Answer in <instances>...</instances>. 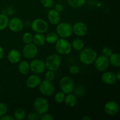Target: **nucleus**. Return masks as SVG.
Listing matches in <instances>:
<instances>
[{"mask_svg": "<svg viewBox=\"0 0 120 120\" xmlns=\"http://www.w3.org/2000/svg\"><path fill=\"white\" fill-rule=\"evenodd\" d=\"M79 57L80 60L83 64L90 65L94 63L97 57V53L96 50L92 48H87L80 50Z\"/></svg>", "mask_w": 120, "mask_h": 120, "instance_id": "f257e3e1", "label": "nucleus"}, {"mask_svg": "<svg viewBox=\"0 0 120 120\" xmlns=\"http://www.w3.org/2000/svg\"><path fill=\"white\" fill-rule=\"evenodd\" d=\"M71 45L65 38H59L55 43V49L60 55H68L71 51Z\"/></svg>", "mask_w": 120, "mask_h": 120, "instance_id": "f03ea898", "label": "nucleus"}, {"mask_svg": "<svg viewBox=\"0 0 120 120\" xmlns=\"http://www.w3.org/2000/svg\"><path fill=\"white\" fill-rule=\"evenodd\" d=\"M56 31V34L60 38L66 39L72 35V26L68 22H59L57 24Z\"/></svg>", "mask_w": 120, "mask_h": 120, "instance_id": "7ed1b4c3", "label": "nucleus"}, {"mask_svg": "<svg viewBox=\"0 0 120 120\" xmlns=\"http://www.w3.org/2000/svg\"><path fill=\"white\" fill-rule=\"evenodd\" d=\"M61 57L57 54H52L46 58L45 61L46 69L48 70L51 71H56L60 66Z\"/></svg>", "mask_w": 120, "mask_h": 120, "instance_id": "20e7f679", "label": "nucleus"}, {"mask_svg": "<svg viewBox=\"0 0 120 120\" xmlns=\"http://www.w3.org/2000/svg\"><path fill=\"white\" fill-rule=\"evenodd\" d=\"M34 108L35 112L41 116L49 110V104L43 97H38L34 102Z\"/></svg>", "mask_w": 120, "mask_h": 120, "instance_id": "39448f33", "label": "nucleus"}, {"mask_svg": "<svg viewBox=\"0 0 120 120\" xmlns=\"http://www.w3.org/2000/svg\"><path fill=\"white\" fill-rule=\"evenodd\" d=\"M59 86L61 91L65 94L71 93L75 89V84L72 79L69 76H64L60 80Z\"/></svg>", "mask_w": 120, "mask_h": 120, "instance_id": "423d86ee", "label": "nucleus"}, {"mask_svg": "<svg viewBox=\"0 0 120 120\" xmlns=\"http://www.w3.org/2000/svg\"><path fill=\"white\" fill-rule=\"evenodd\" d=\"M49 25L48 22L43 19H35L32 22L31 28L35 32L43 34L48 30Z\"/></svg>", "mask_w": 120, "mask_h": 120, "instance_id": "0eeeda50", "label": "nucleus"}, {"mask_svg": "<svg viewBox=\"0 0 120 120\" xmlns=\"http://www.w3.org/2000/svg\"><path fill=\"white\" fill-rule=\"evenodd\" d=\"M39 90L42 94L46 96H50L55 93V87L50 81H42L39 85Z\"/></svg>", "mask_w": 120, "mask_h": 120, "instance_id": "6e6552de", "label": "nucleus"}, {"mask_svg": "<svg viewBox=\"0 0 120 120\" xmlns=\"http://www.w3.org/2000/svg\"><path fill=\"white\" fill-rule=\"evenodd\" d=\"M94 63L96 69L100 71L106 70L110 65L109 57L103 55H101L96 57Z\"/></svg>", "mask_w": 120, "mask_h": 120, "instance_id": "1a4fd4ad", "label": "nucleus"}, {"mask_svg": "<svg viewBox=\"0 0 120 120\" xmlns=\"http://www.w3.org/2000/svg\"><path fill=\"white\" fill-rule=\"evenodd\" d=\"M30 70L36 75L43 73L46 69L45 63L41 59H34L30 62Z\"/></svg>", "mask_w": 120, "mask_h": 120, "instance_id": "9d476101", "label": "nucleus"}, {"mask_svg": "<svg viewBox=\"0 0 120 120\" xmlns=\"http://www.w3.org/2000/svg\"><path fill=\"white\" fill-rule=\"evenodd\" d=\"M38 52V46L34 43H30L26 44L22 50V53L24 57L26 59H33L35 57Z\"/></svg>", "mask_w": 120, "mask_h": 120, "instance_id": "9b49d317", "label": "nucleus"}, {"mask_svg": "<svg viewBox=\"0 0 120 120\" xmlns=\"http://www.w3.org/2000/svg\"><path fill=\"white\" fill-rule=\"evenodd\" d=\"M104 111L107 114L110 116H116L118 112L120 107L118 103L113 100L109 101L104 105Z\"/></svg>", "mask_w": 120, "mask_h": 120, "instance_id": "f8f14e48", "label": "nucleus"}, {"mask_svg": "<svg viewBox=\"0 0 120 120\" xmlns=\"http://www.w3.org/2000/svg\"><path fill=\"white\" fill-rule=\"evenodd\" d=\"M8 26L14 32H19L23 29V23L22 20L17 17H14L9 20Z\"/></svg>", "mask_w": 120, "mask_h": 120, "instance_id": "ddd939ff", "label": "nucleus"}, {"mask_svg": "<svg viewBox=\"0 0 120 120\" xmlns=\"http://www.w3.org/2000/svg\"><path fill=\"white\" fill-rule=\"evenodd\" d=\"M73 33L76 36L82 37L87 34V26L84 23L82 22H77L74 24L72 26Z\"/></svg>", "mask_w": 120, "mask_h": 120, "instance_id": "4468645a", "label": "nucleus"}, {"mask_svg": "<svg viewBox=\"0 0 120 120\" xmlns=\"http://www.w3.org/2000/svg\"><path fill=\"white\" fill-rule=\"evenodd\" d=\"M101 80L104 84L107 85H113L117 82L116 73L112 71L104 72L101 76Z\"/></svg>", "mask_w": 120, "mask_h": 120, "instance_id": "2eb2a0df", "label": "nucleus"}, {"mask_svg": "<svg viewBox=\"0 0 120 120\" xmlns=\"http://www.w3.org/2000/svg\"><path fill=\"white\" fill-rule=\"evenodd\" d=\"M48 19L49 22L51 24L54 25L58 24L61 19L60 13L55 9H50L48 13Z\"/></svg>", "mask_w": 120, "mask_h": 120, "instance_id": "dca6fc26", "label": "nucleus"}, {"mask_svg": "<svg viewBox=\"0 0 120 120\" xmlns=\"http://www.w3.org/2000/svg\"><path fill=\"white\" fill-rule=\"evenodd\" d=\"M41 82H42V80L41 77L38 75L35 74V75H31L27 79L26 84L28 87L33 89V88L39 86Z\"/></svg>", "mask_w": 120, "mask_h": 120, "instance_id": "f3484780", "label": "nucleus"}, {"mask_svg": "<svg viewBox=\"0 0 120 120\" xmlns=\"http://www.w3.org/2000/svg\"><path fill=\"white\" fill-rule=\"evenodd\" d=\"M8 59L10 63L13 64L18 63L21 59V53L16 49L11 50L8 54Z\"/></svg>", "mask_w": 120, "mask_h": 120, "instance_id": "a211bd4d", "label": "nucleus"}, {"mask_svg": "<svg viewBox=\"0 0 120 120\" xmlns=\"http://www.w3.org/2000/svg\"><path fill=\"white\" fill-rule=\"evenodd\" d=\"M64 102L68 107H74L77 103V98L73 94H68V95L65 96Z\"/></svg>", "mask_w": 120, "mask_h": 120, "instance_id": "6ab92c4d", "label": "nucleus"}, {"mask_svg": "<svg viewBox=\"0 0 120 120\" xmlns=\"http://www.w3.org/2000/svg\"><path fill=\"white\" fill-rule=\"evenodd\" d=\"M32 42L36 46H42L46 43L45 36L43 34L36 33L34 36H33Z\"/></svg>", "mask_w": 120, "mask_h": 120, "instance_id": "aec40b11", "label": "nucleus"}, {"mask_svg": "<svg viewBox=\"0 0 120 120\" xmlns=\"http://www.w3.org/2000/svg\"><path fill=\"white\" fill-rule=\"evenodd\" d=\"M110 64L116 68L120 66V55L118 53H112L109 57Z\"/></svg>", "mask_w": 120, "mask_h": 120, "instance_id": "412c9836", "label": "nucleus"}, {"mask_svg": "<svg viewBox=\"0 0 120 120\" xmlns=\"http://www.w3.org/2000/svg\"><path fill=\"white\" fill-rule=\"evenodd\" d=\"M18 70L22 75H27L30 71V65L29 63L25 60L20 62L18 65Z\"/></svg>", "mask_w": 120, "mask_h": 120, "instance_id": "4be33fe9", "label": "nucleus"}, {"mask_svg": "<svg viewBox=\"0 0 120 120\" xmlns=\"http://www.w3.org/2000/svg\"><path fill=\"white\" fill-rule=\"evenodd\" d=\"M86 0H67L68 4L73 8H79L83 7Z\"/></svg>", "mask_w": 120, "mask_h": 120, "instance_id": "5701e85b", "label": "nucleus"}, {"mask_svg": "<svg viewBox=\"0 0 120 120\" xmlns=\"http://www.w3.org/2000/svg\"><path fill=\"white\" fill-rule=\"evenodd\" d=\"M71 45V48H73L74 50H76V51H80L82 49H83L84 48V42L82 39L79 38L75 39L72 42V44Z\"/></svg>", "mask_w": 120, "mask_h": 120, "instance_id": "b1692460", "label": "nucleus"}, {"mask_svg": "<svg viewBox=\"0 0 120 120\" xmlns=\"http://www.w3.org/2000/svg\"><path fill=\"white\" fill-rule=\"evenodd\" d=\"M59 36L56 33L50 32L47 34L45 36L46 42L49 44H54L59 39Z\"/></svg>", "mask_w": 120, "mask_h": 120, "instance_id": "393cba45", "label": "nucleus"}, {"mask_svg": "<svg viewBox=\"0 0 120 120\" xmlns=\"http://www.w3.org/2000/svg\"><path fill=\"white\" fill-rule=\"evenodd\" d=\"M26 112L23 109H19L15 110L14 114V120H23L25 118Z\"/></svg>", "mask_w": 120, "mask_h": 120, "instance_id": "a878e982", "label": "nucleus"}, {"mask_svg": "<svg viewBox=\"0 0 120 120\" xmlns=\"http://www.w3.org/2000/svg\"><path fill=\"white\" fill-rule=\"evenodd\" d=\"M9 19L5 14H0V30H4L8 26Z\"/></svg>", "mask_w": 120, "mask_h": 120, "instance_id": "bb28decb", "label": "nucleus"}, {"mask_svg": "<svg viewBox=\"0 0 120 120\" xmlns=\"http://www.w3.org/2000/svg\"><path fill=\"white\" fill-rule=\"evenodd\" d=\"M22 39L25 44H29V43H32L33 36L31 33L25 32L22 35Z\"/></svg>", "mask_w": 120, "mask_h": 120, "instance_id": "cd10ccee", "label": "nucleus"}, {"mask_svg": "<svg viewBox=\"0 0 120 120\" xmlns=\"http://www.w3.org/2000/svg\"><path fill=\"white\" fill-rule=\"evenodd\" d=\"M65 93L63 92V91H59L57 92L56 94L55 95V100L58 104H61L63 103L64 101V98H65Z\"/></svg>", "mask_w": 120, "mask_h": 120, "instance_id": "c85d7f7f", "label": "nucleus"}, {"mask_svg": "<svg viewBox=\"0 0 120 120\" xmlns=\"http://www.w3.org/2000/svg\"><path fill=\"white\" fill-rule=\"evenodd\" d=\"M74 92H75V95L76 97H82V96L85 93V89L83 86H78L74 89Z\"/></svg>", "mask_w": 120, "mask_h": 120, "instance_id": "c756f323", "label": "nucleus"}, {"mask_svg": "<svg viewBox=\"0 0 120 120\" xmlns=\"http://www.w3.org/2000/svg\"><path fill=\"white\" fill-rule=\"evenodd\" d=\"M41 4L43 7L50 8L53 6L54 0H40Z\"/></svg>", "mask_w": 120, "mask_h": 120, "instance_id": "7c9ffc66", "label": "nucleus"}, {"mask_svg": "<svg viewBox=\"0 0 120 120\" xmlns=\"http://www.w3.org/2000/svg\"><path fill=\"white\" fill-rule=\"evenodd\" d=\"M55 73H54L53 71H51V70H48L45 73V80L50 81V82H52V81L53 80L55 79Z\"/></svg>", "mask_w": 120, "mask_h": 120, "instance_id": "2f4dec72", "label": "nucleus"}, {"mask_svg": "<svg viewBox=\"0 0 120 120\" xmlns=\"http://www.w3.org/2000/svg\"><path fill=\"white\" fill-rule=\"evenodd\" d=\"M101 53L102 55L109 57L113 52H112V50L111 48H109V47H104L101 50Z\"/></svg>", "mask_w": 120, "mask_h": 120, "instance_id": "473e14b6", "label": "nucleus"}, {"mask_svg": "<svg viewBox=\"0 0 120 120\" xmlns=\"http://www.w3.org/2000/svg\"><path fill=\"white\" fill-rule=\"evenodd\" d=\"M8 111V107L5 104L0 103V117H2L7 114Z\"/></svg>", "mask_w": 120, "mask_h": 120, "instance_id": "72a5a7b5", "label": "nucleus"}, {"mask_svg": "<svg viewBox=\"0 0 120 120\" xmlns=\"http://www.w3.org/2000/svg\"><path fill=\"white\" fill-rule=\"evenodd\" d=\"M41 115L36 112H31L28 115V120H38L40 119Z\"/></svg>", "mask_w": 120, "mask_h": 120, "instance_id": "f704fd0d", "label": "nucleus"}, {"mask_svg": "<svg viewBox=\"0 0 120 120\" xmlns=\"http://www.w3.org/2000/svg\"><path fill=\"white\" fill-rule=\"evenodd\" d=\"M69 71L72 75H76L79 72V68L77 66L73 65L69 69Z\"/></svg>", "mask_w": 120, "mask_h": 120, "instance_id": "c9c22d12", "label": "nucleus"}, {"mask_svg": "<svg viewBox=\"0 0 120 120\" xmlns=\"http://www.w3.org/2000/svg\"><path fill=\"white\" fill-rule=\"evenodd\" d=\"M40 119L41 120H53L54 117L49 114H46V112L41 115Z\"/></svg>", "mask_w": 120, "mask_h": 120, "instance_id": "e433bc0d", "label": "nucleus"}, {"mask_svg": "<svg viewBox=\"0 0 120 120\" xmlns=\"http://www.w3.org/2000/svg\"><path fill=\"white\" fill-rule=\"evenodd\" d=\"M0 120H14V117L10 115H8V116L4 115L2 117H0Z\"/></svg>", "mask_w": 120, "mask_h": 120, "instance_id": "4c0bfd02", "label": "nucleus"}, {"mask_svg": "<svg viewBox=\"0 0 120 120\" xmlns=\"http://www.w3.org/2000/svg\"><path fill=\"white\" fill-rule=\"evenodd\" d=\"M55 10L57 11L58 12H60L63 11V5H62L61 4H57L56 5V7H55Z\"/></svg>", "mask_w": 120, "mask_h": 120, "instance_id": "58836bf2", "label": "nucleus"}, {"mask_svg": "<svg viewBox=\"0 0 120 120\" xmlns=\"http://www.w3.org/2000/svg\"><path fill=\"white\" fill-rule=\"evenodd\" d=\"M4 56V50L2 47L0 46V60L2 59Z\"/></svg>", "mask_w": 120, "mask_h": 120, "instance_id": "ea45409f", "label": "nucleus"}, {"mask_svg": "<svg viewBox=\"0 0 120 120\" xmlns=\"http://www.w3.org/2000/svg\"><path fill=\"white\" fill-rule=\"evenodd\" d=\"M116 77H117V81H120V70H118L117 71V73L116 74Z\"/></svg>", "mask_w": 120, "mask_h": 120, "instance_id": "a19ab883", "label": "nucleus"}, {"mask_svg": "<svg viewBox=\"0 0 120 120\" xmlns=\"http://www.w3.org/2000/svg\"><path fill=\"white\" fill-rule=\"evenodd\" d=\"M91 119V118L88 116H84L82 118V120H90Z\"/></svg>", "mask_w": 120, "mask_h": 120, "instance_id": "79ce46f5", "label": "nucleus"}]
</instances>
